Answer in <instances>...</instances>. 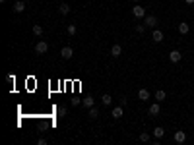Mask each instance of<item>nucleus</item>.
<instances>
[{
    "label": "nucleus",
    "mask_w": 194,
    "mask_h": 145,
    "mask_svg": "<svg viewBox=\"0 0 194 145\" xmlns=\"http://www.w3.org/2000/svg\"><path fill=\"white\" fill-rule=\"evenodd\" d=\"M6 79H8L10 83H14V79H16V77H14V74H8V76H6Z\"/></svg>",
    "instance_id": "obj_25"
},
{
    "label": "nucleus",
    "mask_w": 194,
    "mask_h": 145,
    "mask_svg": "<svg viewBox=\"0 0 194 145\" xmlns=\"http://www.w3.org/2000/svg\"><path fill=\"white\" fill-rule=\"evenodd\" d=\"M153 135L157 137V139H159V137H163V135H165V130H163L161 126H157V128H153Z\"/></svg>",
    "instance_id": "obj_17"
},
{
    "label": "nucleus",
    "mask_w": 194,
    "mask_h": 145,
    "mask_svg": "<svg viewBox=\"0 0 194 145\" xmlns=\"http://www.w3.org/2000/svg\"><path fill=\"white\" fill-rule=\"evenodd\" d=\"M175 141L177 143H184L186 141V134L183 132V130H177V132H175Z\"/></svg>",
    "instance_id": "obj_7"
},
{
    "label": "nucleus",
    "mask_w": 194,
    "mask_h": 145,
    "mask_svg": "<svg viewBox=\"0 0 194 145\" xmlns=\"http://www.w3.org/2000/svg\"><path fill=\"white\" fill-rule=\"evenodd\" d=\"M76 31H78L76 25H74V23H70V25H68V33H70V35H76Z\"/></svg>",
    "instance_id": "obj_24"
},
{
    "label": "nucleus",
    "mask_w": 194,
    "mask_h": 145,
    "mask_svg": "<svg viewBox=\"0 0 194 145\" xmlns=\"http://www.w3.org/2000/svg\"><path fill=\"white\" fill-rule=\"evenodd\" d=\"M58 12H60V14H62V16H66V14H68V12H70V6H68V4H66V2H62V4H60V6H58Z\"/></svg>",
    "instance_id": "obj_16"
},
{
    "label": "nucleus",
    "mask_w": 194,
    "mask_h": 145,
    "mask_svg": "<svg viewBox=\"0 0 194 145\" xmlns=\"http://www.w3.org/2000/svg\"><path fill=\"white\" fill-rule=\"evenodd\" d=\"M181 58H183V52H181V50H171V52H169V60L171 62H181Z\"/></svg>",
    "instance_id": "obj_4"
},
{
    "label": "nucleus",
    "mask_w": 194,
    "mask_h": 145,
    "mask_svg": "<svg viewBox=\"0 0 194 145\" xmlns=\"http://www.w3.org/2000/svg\"><path fill=\"white\" fill-rule=\"evenodd\" d=\"M33 33L35 35H43V27L41 25H33Z\"/></svg>",
    "instance_id": "obj_23"
},
{
    "label": "nucleus",
    "mask_w": 194,
    "mask_h": 145,
    "mask_svg": "<svg viewBox=\"0 0 194 145\" xmlns=\"http://www.w3.org/2000/svg\"><path fill=\"white\" fill-rule=\"evenodd\" d=\"M97 116H99V110H97L95 106H91V108H89V118L93 120V118H97Z\"/></svg>",
    "instance_id": "obj_21"
},
{
    "label": "nucleus",
    "mask_w": 194,
    "mask_h": 145,
    "mask_svg": "<svg viewBox=\"0 0 194 145\" xmlns=\"http://www.w3.org/2000/svg\"><path fill=\"white\" fill-rule=\"evenodd\" d=\"M72 105H82V99H76L74 97V99H72Z\"/></svg>",
    "instance_id": "obj_26"
},
{
    "label": "nucleus",
    "mask_w": 194,
    "mask_h": 145,
    "mask_svg": "<svg viewBox=\"0 0 194 145\" xmlns=\"http://www.w3.org/2000/svg\"><path fill=\"white\" fill-rule=\"evenodd\" d=\"M134 2H138V0H134Z\"/></svg>",
    "instance_id": "obj_29"
},
{
    "label": "nucleus",
    "mask_w": 194,
    "mask_h": 145,
    "mask_svg": "<svg viewBox=\"0 0 194 145\" xmlns=\"http://www.w3.org/2000/svg\"><path fill=\"white\" fill-rule=\"evenodd\" d=\"M138 99H140V101H148V99H149V91H148V89H140V91H138Z\"/></svg>",
    "instance_id": "obj_14"
},
{
    "label": "nucleus",
    "mask_w": 194,
    "mask_h": 145,
    "mask_svg": "<svg viewBox=\"0 0 194 145\" xmlns=\"http://www.w3.org/2000/svg\"><path fill=\"white\" fill-rule=\"evenodd\" d=\"M188 31H190L188 23H186V21H181V23H179V33H181V35H186Z\"/></svg>",
    "instance_id": "obj_9"
},
{
    "label": "nucleus",
    "mask_w": 194,
    "mask_h": 145,
    "mask_svg": "<svg viewBox=\"0 0 194 145\" xmlns=\"http://www.w3.org/2000/svg\"><path fill=\"white\" fill-rule=\"evenodd\" d=\"M144 31H146V25H144V23H138V25H136V33H144Z\"/></svg>",
    "instance_id": "obj_22"
},
{
    "label": "nucleus",
    "mask_w": 194,
    "mask_h": 145,
    "mask_svg": "<svg viewBox=\"0 0 194 145\" xmlns=\"http://www.w3.org/2000/svg\"><path fill=\"white\" fill-rule=\"evenodd\" d=\"M155 99H157V103H161V101H165V99H167V93H165L163 89L155 91Z\"/></svg>",
    "instance_id": "obj_15"
},
{
    "label": "nucleus",
    "mask_w": 194,
    "mask_h": 145,
    "mask_svg": "<svg viewBox=\"0 0 194 145\" xmlns=\"http://www.w3.org/2000/svg\"><path fill=\"white\" fill-rule=\"evenodd\" d=\"M56 116H58V118L66 116V106H58V108H56Z\"/></svg>",
    "instance_id": "obj_20"
},
{
    "label": "nucleus",
    "mask_w": 194,
    "mask_h": 145,
    "mask_svg": "<svg viewBox=\"0 0 194 145\" xmlns=\"http://www.w3.org/2000/svg\"><path fill=\"white\" fill-rule=\"evenodd\" d=\"M132 14H134L136 19H144V18H146V10H144V6H134Z\"/></svg>",
    "instance_id": "obj_1"
},
{
    "label": "nucleus",
    "mask_w": 194,
    "mask_h": 145,
    "mask_svg": "<svg viewBox=\"0 0 194 145\" xmlns=\"http://www.w3.org/2000/svg\"><path fill=\"white\" fill-rule=\"evenodd\" d=\"M60 56L64 58V60H70V58L74 56V48H72V47H64V48L60 50Z\"/></svg>",
    "instance_id": "obj_3"
},
{
    "label": "nucleus",
    "mask_w": 194,
    "mask_h": 145,
    "mask_svg": "<svg viewBox=\"0 0 194 145\" xmlns=\"http://www.w3.org/2000/svg\"><path fill=\"white\" fill-rule=\"evenodd\" d=\"M25 10V2H21V0H18V2H14V12H24Z\"/></svg>",
    "instance_id": "obj_11"
},
{
    "label": "nucleus",
    "mask_w": 194,
    "mask_h": 145,
    "mask_svg": "<svg viewBox=\"0 0 194 145\" xmlns=\"http://www.w3.org/2000/svg\"><path fill=\"white\" fill-rule=\"evenodd\" d=\"M111 54H113L114 58H119L120 54H123V48H120V45H113V48H111Z\"/></svg>",
    "instance_id": "obj_13"
},
{
    "label": "nucleus",
    "mask_w": 194,
    "mask_h": 145,
    "mask_svg": "<svg viewBox=\"0 0 194 145\" xmlns=\"http://www.w3.org/2000/svg\"><path fill=\"white\" fill-rule=\"evenodd\" d=\"M0 2H6V0H0Z\"/></svg>",
    "instance_id": "obj_28"
},
{
    "label": "nucleus",
    "mask_w": 194,
    "mask_h": 145,
    "mask_svg": "<svg viewBox=\"0 0 194 145\" xmlns=\"http://www.w3.org/2000/svg\"><path fill=\"white\" fill-rule=\"evenodd\" d=\"M159 110H161V108H159V105H157V103H153L152 106L148 108V114H149V116L153 118V116H157V114H159Z\"/></svg>",
    "instance_id": "obj_8"
},
{
    "label": "nucleus",
    "mask_w": 194,
    "mask_h": 145,
    "mask_svg": "<svg viewBox=\"0 0 194 145\" xmlns=\"http://www.w3.org/2000/svg\"><path fill=\"white\" fill-rule=\"evenodd\" d=\"M82 105H84L85 108H91V106H93V97H91V95L84 97V99H82Z\"/></svg>",
    "instance_id": "obj_12"
},
{
    "label": "nucleus",
    "mask_w": 194,
    "mask_h": 145,
    "mask_svg": "<svg viewBox=\"0 0 194 145\" xmlns=\"http://www.w3.org/2000/svg\"><path fill=\"white\" fill-rule=\"evenodd\" d=\"M47 50H49V45L45 41H39L37 45H35V52H37V54H45Z\"/></svg>",
    "instance_id": "obj_2"
},
{
    "label": "nucleus",
    "mask_w": 194,
    "mask_h": 145,
    "mask_svg": "<svg viewBox=\"0 0 194 145\" xmlns=\"http://www.w3.org/2000/svg\"><path fill=\"white\" fill-rule=\"evenodd\" d=\"M149 139H152V137H149L148 132H142V134H140V141H142V143H148Z\"/></svg>",
    "instance_id": "obj_19"
},
{
    "label": "nucleus",
    "mask_w": 194,
    "mask_h": 145,
    "mask_svg": "<svg viewBox=\"0 0 194 145\" xmlns=\"http://www.w3.org/2000/svg\"><path fill=\"white\" fill-rule=\"evenodd\" d=\"M101 103H103L105 106H109V105L113 103V97H111V95H107V93H105V95L101 97Z\"/></svg>",
    "instance_id": "obj_18"
},
{
    "label": "nucleus",
    "mask_w": 194,
    "mask_h": 145,
    "mask_svg": "<svg viewBox=\"0 0 194 145\" xmlns=\"http://www.w3.org/2000/svg\"><path fill=\"white\" fill-rule=\"evenodd\" d=\"M184 2H186V4H194V0H184Z\"/></svg>",
    "instance_id": "obj_27"
},
{
    "label": "nucleus",
    "mask_w": 194,
    "mask_h": 145,
    "mask_svg": "<svg viewBox=\"0 0 194 145\" xmlns=\"http://www.w3.org/2000/svg\"><path fill=\"white\" fill-rule=\"evenodd\" d=\"M152 39H153V43H161L163 41V33L159 31V29H155V31L152 33Z\"/></svg>",
    "instance_id": "obj_10"
},
{
    "label": "nucleus",
    "mask_w": 194,
    "mask_h": 145,
    "mask_svg": "<svg viewBox=\"0 0 194 145\" xmlns=\"http://www.w3.org/2000/svg\"><path fill=\"white\" fill-rule=\"evenodd\" d=\"M144 25L146 27H155L157 25V18L155 16H146L144 18Z\"/></svg>",
    "instance_id": "obj_5"
},
{
    "label": "nucleus",
    "mask_w": 194,
    "mask_h": 145,
    "mask_svg": "<svg viewBox=\"0 0 194 145\" xmlns=\"http://www.w3.org/2000/svg\"><path fill=\"white\" fill-rule=\"evenodd\" d=\"M123 114H124V112H123V105H120V106H114V108H113V112H111V116H113L114 120L123 118Z\"/></svg>",
    "instance_id": "obj_6"
}]
</instances>
